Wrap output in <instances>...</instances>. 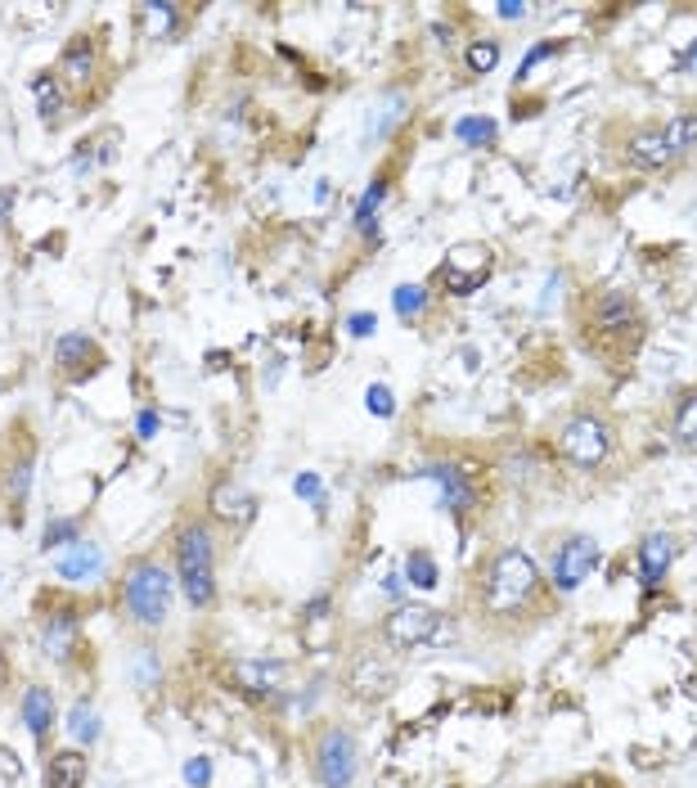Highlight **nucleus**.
Here are the masks:
<instances>
[{"instance_id":"1","label":"nucleus","mask_w":697,"mask_h":788,"mask_svg":"<svg viewBox=\"0 0 697 788\" xmlns=\"http://www.w3.org/2000/svg\"><path fill=\"white\" fill-rule=\"evenodd\" d=\"M481 609L496 622L522 618L544 600V572L535 568V559L527 550H500L481 572V590H477Z\"/></svg>"},{"instance_id":"2","label":"nucleus","mask_w":697,"mask_h":788,"mask_svg":"<svg viewBox=\"0 0 697 788\" xmlns=\"http://www.w3.org/2000/svg\"><path fill=\"white\" fill-rule=\"evenodd\" d=\"M176 581L185 590L189 609L217 604V541L202 518H189L176 532Z\"/></svg>"},{"instance_id":"3","label":"nucleus","mask_w":697,"mask_h":788,"mask_svg":"<svg viewBox=\"0 0 697 788\" xmlns=\"http://www.w3.org/2000/svg\"><path fill=\"white\" fill-rule=\"evenodd\" d=\"M122 609L139 626H163L171 609V572L154 559H139L122 577Z\"/></svg>"},{"instance_id":"4","label":"nucleus","mask_w":697,"mask_h":788,"mask_svg":"<svg viewBox=\"0 0 697 788\" xmlns=\"http://www.w3.org/2000/svg\"><path fill=\"white\" fill-rule=\"evenodd\" d=\"M450 631H455V622L441 618L433 604H396V609L383 618V626H378L383 644L396 649V653H409V649H437V644H446Z\"/></svg>"},{"instance_id":"5","label":"nucleus","mask_w":697,"mask_h":788,"mask_svg":"<svg viewBox=\"0 0 697 788\" xmlns=\"http://www.w3.org/2000/svg\"><path fill=\"white\" fill-rule=\"evenodd\" d=\"M558 442H563V455L576 469H599L612 455V428L599 415H572L563 424V433H558Z\"/></svg>"},{"instance_id":"6","label":"nucleus","mask_w":697,"mask_h":788,"mask_svg":"<svg viewBox=\"0 0 697 788\" xmlns=\"http://www.w3.org/2000/svg\"><path fill=\"white\" fill-rule=\"evenodd\" d=\"M356 739L329 726L320 739H315V779L324 788H352L356 784V770H361V757H356Z\"/></svg>"},{"instance_id":"7","label":"nucleus","mask_w":697,"mask_h":788,"mask_svg":"<svg viewBox=\"0 0 697 788\" xmlns=\"http://www.w3.org/2000/svg\"><path fill=\"white\" fill-rule=\"evenodd\" d=\"M599 541L594 537H568V546L558 550L553 559V590H563V595H572V590H581L590 581V572L599 568Z\"/></svg>"},{"instance_id":"8","label":"nucleus","mask_w":697,"mask_h":788,"mask_svg":"<svg viewBox=\"0 0 697 788\" xmlns=\"http://www.w3.org/2000/svg\"><path fill=\"white\" fill-rule=\"evenodd\" d=\"M392 685H396V672L387 667L383 653H361V659H356L352 667H346V690H352L356 698H365V703L387 698Z\"/></svg>"},{"instance_id":"9","label":"nucleus","mask_w":697,"mask_h":788,"mask_svg":"<svg viewBox=\"0 0 697 788\" xmlns=\"http://www.w3.org/2000/svg\"><path fill=\"white\" fill-rule=\"evenodd\" d=\"M54 361H59L63 379H73V383H82V379H91L95 370H104V352H100L86 334H63V339L54 343Z\"/></svg>"},{"instance_id":"10","label":"nucleus","mask_w":697,"mask_h":788,"mask_svg":"<svg viewBox=\"0 0 697 788\" xmlns=\"http://www.w3.org/2000/svg\"><path fill=\"white\" fill-rule=\"evenodd\" d=\"M95 69H100V54H95V41L91 37H73L59 54V82H73V86H91L95 82Z\"/></svg>"},{"instance_id":"11","label":"nucleus","mask_w":697,"mask_h":788,"mask_svg":"<svg viewBox=\"0 0 697 788\" xmlns=\"http://www.w3.org/2000/svg\"><path fill=\"white\" fill-rule=\"evenodd\" d=\"M100 568H104V550L95 541H73L54 554V572L63 581H91Z\"/></svg>"},{"instance_id":"12","label":"nucleus","mask_w":697,"mask_h":788,"mask_svg":"<svg viewBox=\"0 0 697 788\" xmlns=\"http://www.w3.org/2000/svg\"><path fill=\"white\" fill-rule=\"evenodd\" d=\"M289 667L284 663H239L235 667V690H243L248 698H266L274 690H284Z\"/></svg>"},{"instance_id":"13","label":"nucleus","mask_w":697,"mask_h":788,"mask_svg":"<svg viewBox=\"0 0 697 788\" xmlns=\"http://www.w3.org/2000/svg\"><path fill=\"white\" fill-rule=\"evenodd\" d=\"M207 514L221 518V522H243V518H252V496L239 483L221 478V483H212V491H207Z\"/></svg>"},{"instance_id":"14","label":"nucleus","mask_w":697,"mask_h":788,"mask_svg":"<svg viewBox=\"0 0 697 788\" xmlns=\"http://www.w3.org/2000/svg\"><path fill=\"white\" fill-rule=\"evenodd\" d=\"M23 726H28V735L37 739V744H45L50 739V730H54V716H59V707H54V694L45 690V685H32L28 694H23Z\"/></svg>"},{"instance_id":"15","label":"nucleus","mask_w":697,"mask_h":788,"mask_svg":"<svg viewBox=\"0 0 697 788\" xmlns=\"http://www.w3.org/2000/svg\"><path fill=\"white\" fill-rule=\"evenodd\" d=\"M670 563H675V537L653 532V537L639 541V572H644V585H648V590L670 572Z\"/></svg>"},{"instance_id":"16","label":"nucleus","mask_w":697,"mask_h":788,"mask_svg":"<svg viewBox=\"0 0 697 788\" xmlns=\"http://www.w3.org/2000/svg\"><path fill=\"white\" fill-rule=\"evenodd\" d=\"M86 775H91V761L77 748H63L45 761V788H82Z\"/></svg>"},{"instance_id":"17","label":"nucleus","mask_w":697,"mask_h":788,"mask_svg":"<svg viewBox=\"0 0 697 788\" xmlns=\"http://www.w3.org/2000/svg\"><path fill=\"white\" fill-rule=\"evenodd\" d=\"M41 644H45V653L54 663H63L67 653H73V644H77V618L73 613H54L45 622V631H41Z\"/></svg>"},{"instance_id":"18","label":"nucleus","mask_w":697,"mask_h":788,"mask_svg":"<svg viewBox=\"0 0 697 788\" xmlns=\"http://www.w3.org/2000/svg\"><path fill=\"white\" fill-rule=\"evenodd\" d=\"M631 158H635L639 167H666V163H675V149L666 145L662 126H644L639 136L631 141Z\"/></svg>"},{"instance_id":"19","label":"nucleus","mask_w":697,"mask_h":788,"mask_svg":"<svg viewBox=\"0 0 697 788\" xmlns=\"http://www.w3.org/2000/svg\"><path fill=\"white\" fill-rule=\"evenodd\" d=\"M32 100H37V113H41L45 122H54V117H59V108L67 104L59 73H37V77H32Z\"/></svg>"},{"instance_id":"20","label":"nucleus","mask_w":697,"mask_h":788,"mask_svg":"<svg viewBox=\"0 0 697 788\" xmlns=\"http://www.w3.org/2000/svg\"><path fill=\"white\" fill-rule=\"evenodd\" d=\"M139 19H149V37H176V28H180V10L167 6V0H145Z\"/></svg>"},{"instance_id":"21","label":"nucleus","mask_w":697,"mask_h":788,"mask_svg":"<svg viewBox=\"0 0 697 788\" xmlns=\"http://www.w3.org/2000/svg\"><path fill=\"white\" fill-rule=\"evenodd\" d=\"M662 136H666V145L675 149V158H679V154H688V149H697V117H693V113H684V117L666 122V126H662Z\"/></svg>"},{"instance_id":"22","label":"nucleus","mask_w":697,"mask_h":788,"mask_svg":"<svg viewBox=\"0 0 697 788\" xmlns=\"http://www.w3.org/2000/svg\"><path fill=\"white\" fill-rule=\"evenodd\" d=\"M455 136H459L468 149H481V145L496 141V122H491V117H459V122H455Z\"/></svg>"},{"instance_id":"23","label":"nucleus","mask_w":697,"mask_h":788,"mask_svg":"<svg viewBox=\"0 0 697 788\" xmlns=\"http://www.w3.org/2000/svg\"><path fill=\"white\" fill-rule=\"evenodd\" d=\"M675 442L679 446H697V392H688V397L679 402V411H675Z\"/></svg>"},{"instance_id":"24","label":"nucleus","mask_w":697,"mask_h":788,"mask_svg":"<svg viewBox=\"0 0 697 788\" xmlns=\"http://www.w3.org/2000/svg\"><path fill=\"white\" fill-rule=\"evenodd\" d=\"M405 581H409L414 590H433V585H437V559L424 554V550H414L409 563H405Z\"/></svg>"},{"instance_id":"25","label":"nucleus","mask_w":697,"mask_h":788,"mask_svg":"<svg viewBox=\"0 0 697 788\" xmlns=\"http://www.w3.org/2000/svg\"><path fill=\"white\" fill-rule=\"evenodd\" d=\"M67 730L77 735V744H95V739H100V716H95V707H91V703H77L73 716H67Z\"/></svg>"},{"instance_id":"26","label":"nucleus","mask_w":697,"mask_h":788,"mask_svg":"<svg viewBox=\"0 0 697 788\" xmlns=\"http://www.w3.org/2000/svg\"><path fill=\"white\" fill-rule=\"evenodd\" d=\"M383 194H387V180H374V185L365 189L361 208H356V226H361L365 235H374V217H378V204H383Z\"/></svg>"},{"instance_id":"27","label":"nucleus","mask_w":697,"mask_h":788,"mask_svg":"<svg viewBox=\"0 0 697 788\" xmlns=\"http://www.w3.org/2000/svg\"><path fill=\"white\" fill-rule=\"evenodd\" d=\"M428 474H433V478L446 487V500H450L455 509H464V505H468V487H464V478L455 474V465H433Z\"/></svg>"},{"instance_id":"28","label":"nucleus","mask_w":697,"mask_h":788,"mask_svg":"<svg viewBox=\"0 0 697 788\" xmlns=\"http://www.w3.org/2000/svg\"><path fill=\"white\" fill-rule=\"evenodd\" d=\"M400 113H405V100H400V95L383 100V108H378L374 122H370V141H383V131H392V126L400 122Z\"/></svg>"},{"instance_id":"29","label":"nucleus","mask_w":697,"mask_h":788,"mask_svg":"<svg viewBox=\"0 0 697 788\" xmlns=\"http://www.w3.org/2000/svg\"><path fill=\"white\" fill-rule=\"evenodd\" d=\"M464 59H468V69H472V73H491L496 63H500V45H496V41H472Z\"/></svg>"},{"instance_id":"30","label":"nucleus","mask_w":697,"mask_h":788,"mask_svg":"<svg viewBox=\"0 0 697 788\" xmlns=\"http://www.w3.org/2000/svg\"><path fill=\"white\" fill-rule=\"evenodd\" d=\"M365 406H370V415L387 419V415L396 411V397H392V387H387V383H370V392H365Z\"/></svg>"},{"instance_id":"31","label":"nucleus","mask_w":697,"mask_h":788,"mask_svg":"<svg viewBox=\"0 0 697 788\" xmlns=\"http://www.w3.org/2000/svg\"><path fill=\"white\" fill-rule=\"evenodd\" d=\"M428 307V293L424 289H414V284H400L396 289V311L400 315H414V311H424Z\"/></svg>"},{"instance_id":"32","label":"nucleus","mask_w":697,"mask_h":788,"mask_svg":"<svg viewBox=\"0 0 697 788\" xmlns=\"http://www.w3.org/2000/svg\"><path fill=\"white\" fill-rule=\"evenodd\" d=\"M59 541H63V546L82 541V537H77V522H50V528H45V541H41V546H45V550H59Z\"/></svg>"},{"instance_id":"33","label":"nucleus","mask_w":697,"mask_h":788,"mask_svg":"<svg viewBox=\"0 0 697 788\" xmlns=\"http://www.w3.org/2000/svg\"><path fill=\"white\" fill-rule=\"evenodd\" d=\"M185 779H189V788H207V784H212V761H207V757L185 761Z\"/></svg>"},{"instance_id":"34","label":"nucleus","mask_w":697,"mask_h":788,"mask_svg":"<svg viewBox=\"0 0 697 788\" xmlns=\"http://www.w3.org/2000/svg\"><path fill=\"white\" fill-rule=\"evenodd\" d=\"M298 496H302L306 505H315V509H320V505H324V483H320L315 474H302V478H298Z\"/></svg>"},{"instance_id":"35","label":"nucleus","mask_w":697,"mask_h":788,"mask_svg":"<svg viewBox=\"0 0 697 788\" xmlns=\"http://www.w3.org/2000/svg\"><path fill=\"white\" fill-rule=\"evenodd\" d=\"M346 334H356V339H370V334H374V315H370V311H356V315H346Z\"/></svg>"},{"instance_id":"36","label":"nucleus","mask_w":697,"mask_h":788,"mask_svg":"<svg viewBox=\"0 0 697 788\" xmlns=\"http://www.w3.org/2000/svg\"><path fill=\"white\" fill-rule=\"evenodd\" d=\"M154 433H158V415H154V411H145V415H139V437L149 442Z\"/></svg>"},{"instance_id":"37","label":"nucleus","mask_w":697,"mask_h":788,"mask_svg":"<svg viewBox=\"0 0 697 788\" xmlns=\"http://www.w3.org/2000/svg\"><path fill=\"white\" fill-rule=\"evenodd\" d=\"M10 208H14V189H0V226L10 221Z\"/></svg>"},{"instance_id":"38","label":"nucleus","mask_w":697,"mask_h":788,"mask_svg":"<svg viewBox=\"0 0 697 788\" xmlns=\"http://www.w3.org/2000/svg\"><path fill=\"white\" fill-rule=\"evenodd\" d=\"M527 14V6H500V19H522Z\"/></svg>"},{"instance_id":"39","label":"nucleus","mask_w":697,"mask_h":788,"mask_svg":"<svg viewBox=\"0 0 697 788\" xmlns=\"http://www.w3.org/2000/svg\"><path fill=\"white\" fill-rule=\"evenodd\" d=\"M585 788H612V784H585Z\"/></svg>"}]
</instances>
